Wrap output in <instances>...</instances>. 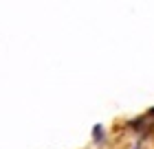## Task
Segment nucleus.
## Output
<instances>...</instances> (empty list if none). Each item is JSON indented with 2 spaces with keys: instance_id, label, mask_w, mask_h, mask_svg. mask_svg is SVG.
Here are the masks:
<instances>
[{
  "instance_id": "2",
  "label": "nucleus",
  "mask_w": 154,
  "mask_h": 149,
  "mask_svg": "<svg viewBox=\"0 0 154 149\" xmlns=\"http://www.w3.org/2000/svg\"><path fill=\"white\" fill-rule=\"evenodd\" d=\"M150 114H154V108H152V110H150Z\"/></svg>"
},
{
  "instance_id": "1",
  "label": "nucleus",
  "mask_w": 154,
  "mask_h": 149,
  "mask_svg": "<svg viewBox=\"0 0 154 149\" xmlns=\"http://www.w3.org/2000/svg\"><path fill=\"white\" fill-rule=\"evenodd\" d=\"M99 138H103V130H101V125H95V140L99 143Z\"/></svg>"
}]
</instances>
